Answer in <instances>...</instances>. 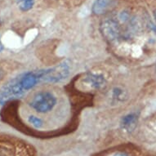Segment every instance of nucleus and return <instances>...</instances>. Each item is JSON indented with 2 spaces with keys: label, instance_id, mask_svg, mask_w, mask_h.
<instances>
[{
  "label": "nucleus",
  "instance_id": "6",
  "mask_svg": "<svg viewBox=\"0 0 156 156\" xmlns=\"http://www.w3.org/2000/svg\"><path fill=\"white\" fill-rule=\"evenodd\" d=\"M84 83L91 89H99L105 84V77L101 74H90L84 78Z\"/></svg>",
  "mask_w": 156,
  "mask_h": 156
},
{
  "label": "nucleus",
  "instance_id": "8",
  "mask_svg": "<svg viewBox=\"0 0 156 156\" xmlns=\"http://www.w3.org/2000/svg\"><path fill=\"white\" fill-rule=\"evenodd\" d=\"M136 122V115L135 114H129L126 115L122 119V126L124 128L130 129Z\"/></svg>",
  "mask_w": 156,
  "mask_h": 156
},
{
  "label": "nucleus",
  "instance_id": "4",
  "mask_svg": "<svg viewBox=\"0 0 156 156\" xmlns=\"http://www.w3.org/2000/svg\"><path fill=\"white\" fill-rule=\"evenodd\" d=\"M101 32L103 37L111 44H117L122 37L121 27L117 21L114 19H106L101 23Z\"/></svg>",
  "mask_w": 156,
  "mask_h": 156
},
{
  "label": "nucleus",
  "instance_id": "10",
  "mask_svg": "<svg viewBox=\"0 0 156 156\" xmlns=\"http://www.w3.org/2000/svg\"><path fill=\"white\" fill-rule=\"evenodd\" d=\"M29 122L32 124V125L36 128H41L42 126H43V121L40 118H38L36 116H34V115H30L29 117Z\"/></svg>",
  "mask_w": 156,
  "mask_h": 156
},
{
  "label": "nucleus",
  "instance_id": "3",
  "mask_svg": "<svg viewBox=\"0 0 156 156\" xmlns=\"http://www.w3.org/2000/svg\"><path fill=\"white\" fill-rule=\"evenodd\" d=\"M26 93L21 87L19 78L10 80L0 90V104L3 105L16 98H20Z\"/></svg>",
  "mask_w": 156,
  "mask_h": 156
},
{
  "label": "nucleus",
  "instance_id": "1",
  "mask_svg": "<svg viewBox=\"0 0 156 156\" xmlns=\"http://www.w3.org/2000/svg\"><path fill=\"white\" fill-rule=\"evenodd\" d=\"M34 149L27 142L14 136L0 135V156H34Z\"/></svg>",
  "mask_w": 156,
  "mask_h": 156
},
{
  "label": "nucleus",
  "instance_id": "11",
  "mask_svg": "<svg viewBox=\"0 0 156 156\" xmlns=\"http://www.w3.org/2000/svg\"><path fill=\"white\" fill-rule=\"evenodd\" d=\"M154 19H155L156 21V10L154 12Z\"/></svg>",
  "mask_w": 156,
  "mask_h": 156
},
{
  "label": "nucleus",
  "instance_id": "2",
  "mask_svg": "<svg viewBox=\"0 0 156 156\" xmlns=\"http://www.w3.org/2000/svg\"><path fill=\"white\" fill-rule=\"evenodd\" d=\"M56 104V99L49 92H39L31 99L30 105L38 113H48L51 111Z\"/></svg>",
  "mask_w": 156,
  "mask_h": 156
},
{
  "label": "nucleus",
  "instance_id": "9",
  "mask_svg": "<svg viewBox=\"0 0 156 156\" xmlns=\"http://www.w3.org/2000/svg\"><path fill=\"white\" fill-rule=\"evenodd\" d=\"M16 3L19 8L21 11L26 12L30 10L34 4V0H16Z\"/></svg>",
  "mask_w": 156,
  "mask_h": 156
},
{
  "label": "nucleus",
  "instance_id": "7",
  "mask_svg": "<svg viewBox=\"0 0 156 156\" xmlns=\"http://www.w3.org/2000/svg\"><path fill=\"white\" fill-rule=\"evenodd\" d=\"M110 0H96L92 5V12L96 15H101L105 12L110 5Z\"/></svg>",
  "mask_w": 156,
  "mask_h": 156
},
{
  "label": "nucleus",
  "instance_id": "5",
  "mask_svg": "<svg viewBox=\"0 0 156 156\" xmlns=\"http://www.w3.org/2000/svg\"><path fill=\"white\" fill-rule=\"evenodd\" d=\"M69 74V66L66 62L53 68L46 69L44 82L57 83L66 79Z\"/></svg>",
  "mask_w": 156,
  "mask_h": 156
},
{
  "label": "nucleus",
  "instance_id": "12",
  "mask_svg": "<svg viewBox=\"0 0 156 156\" xmlns=\"http://www.w3.org/2000/svg\"><path fill=\"white\" fill-rule=\"evenodd\" d=\"M2 49H3V46H2L1 44H0V51H2Z\"/></svg>",
  "mask_w": 156,
  "mask_h": 156
}]
</instances>
